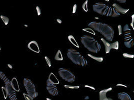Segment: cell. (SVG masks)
<instances>
[{
    "label": "cell",
    "instance_id": "31",
    "mask_svg": "<svg viewBox=\"0 0 134 100\" xmlns=\"http://www.w3.org/2000/svg\"><path fill=\"white\" fill-rule=\"evenodd\" d=\"M77 5L76 4H75L74 5V6L73 7V10H72V13L73 14H75L76 12V10H77Z\"/></svg>",
    "mask_w": 134,
    "mask_h": 100
},
{
    "label": "cell",
    "instance_id": "18",
    "mask_svg": "<svg viewBox=\"0 0 134 100\" xmlns=\"http://www.w3.org/2000/svg\"><path fill=\"white\" fill-rule=\"evenodd\" d=\"M54 59L57 61H62L63 60V57L60 50H58L57 52L54 57Z\"/></svg>",
    "mask_w": 134,
    "mask_h": 100
},
{
    "label": "cell",
    "instance_id": "3",
    "mask_svg": "<svg viewBox=\"0 0 134 100\" xmlns=\"http://www.w3.org/2000/svg\"><path fill=\"white\" fill-rule=\"evenodd\" d=\"M80 41L84 47L90 52L98 53L101 49V45L98 41L89 35H84L80 38Z\"/></svg>",
    "mask_w": 134,
    "mask_h": 100
},
{
    "label": "cell",
    "instance_id": "38",
    "mask_svg": "<svg viewBox=\"0 0 134 100\" xmlns=\"http://www.w3.org/2000/svg\"><path fill=\"white\" fill-rule=\"evenodd\" d=\"M0 51H1V48H0Z\"/></svg>",
    "mask_w": 134,
    "mask_h": 100
},
{
    "label": "cell",
    "instance_id": "17",
    "mask_svg": "<svg viewBox=\"0 0 134 100\" xmlns=\"http://www.w3.org/2000/svg\"><path fill=\"white\" fill-rule=\"evenodd\" d=\"M68 39L69 40V41L73 45H74V46H75L76 47L79 48V45L78 44V43L77 42L76 39L74 38V37H73V36L72 35H70L68 37Z\"/></svg>",
    "mask_w": 134,
    "mask_h": 100
},
{
    "label": "cell",
    "instance_id": "30",
    "mask_svg": "<svg viewBox=\"0 0 134 100\" xmlns=\"http://www.w3.org/2000/svg\"><path fill=\"white\" fill-rule=\"evenodd\" d=\"M36 8L38 16H40L41 14V10L40 8L39 7L37 6Z\"/></svg>",
    "mask_w": 134,
    "mask_h": 100
},
{
    "label": "cell",
    "instance_id": "5",
    "mask_svg": "<svg viewBox=\"0 0 134 100\" xmlns=\"http://www.w3.org/2000/svg\"><path fill=\"white\" fill-rule=\"evenodd\" d=\"M23 85L28 95L31 96L33 98H35L38 96V93L36 91L35 85L30 79L24 78Z\"/></svg>",
    "mask_w": 134,
    "mask_h": 100
},
{
    "label": "cell",
    "instance_id": "24",
    "mask_svg": "<svg viewBox=\"0 0 134 100\" xmlns=\"http://www.w3.org/2000/svg\"><path fill=\"white\" fill-rule=\"evenodd\" d=\"M64 87L66 89H79V86H71L69 85H64Z\"/></svg>",
    "mask_w": 134,
    "mask_h": 100
},
{
    "label": "cell",
    "instance_id": "15",
    "mask_svg": "<svg viewBox=\"0 0 134 100\" xmlns=\"http://www.w3.org/2000/svg\"><path fill=\"white\" fill-rule=\"evenodd\" d=\"M47 81H48L50 83H51V84L55 85H58L59 84V81L58 79L57 78L56 76L53 73H51L49 74Z\"/></svg>",
    "mask_w": 134,
    "mask_h": 100
},
{
    "label": "cell",
    "instance_id": "13",
    "mask_svg": "<svg viewBox=\"0 0 134 100\" xmlns=\"http://www.w3.org/2000/svg\"><path fill=\"white\" fill-rule=\"evenodd\" d=\"M112 7L116 10V11L120 14H125L129 11V9H125L122 8L116 3H114L113 4Z\"/></svg>",
    "mask_w": 134,
    "mask_h": 100
},
{
    "label": "cell",
    "instance_id": "6",
    "mask_svg": "<svg viewBox=\"0 0 134 100\" xmlns=\"http://www.w3.org/2000/svg\"><path fill=\"white\" fill-rule=\"evenodd\" d=\"M58 73L61 78L68 83H72L75 81V76L71 71L68 69L64 68H59Z\"/></svg>",
    "mask_w": 134,
    "mask_h": 100
},
{
    "label": "cell",
    "instance_id": "19",
    "mask_svg": "<svg viewBox=\"0 0 134 100\" xmlns=\"http://www.w3.org/2000/svg\"><path fill=\"white\" fill-rule=\"evenodd\" d=\"M0 79H1L3 81H4L5 85L10 82L6 75L3 72H1V71H0Z\"/></svg>",
    "mask_w": 134,
    "mask_h": 100
},
{
    "label": "cell",
    "instance_id": "21",
    "mask_svg": "<svg viewBox=\"0 0 134 100\" xmlns=\"http://www.w3.org/2000/svg\"><path fill=\"white\" fill-rule=\"evenodd\" d=\"M0 18L1 20L3 21V23H4V24L5 25H7L9 24V18L5 16H4V15H1L0 16Z\"/></svg>",
    "mask_w": 134,
    "mask_h": 100
},
{
    "label": "cell",
    "instance_id": "8",
    "mask_svg": "<svg viewBox=\"0 0 134 100\" xmlns=\"http://www.w3.org/2000/svg\"><path fill=\"white\" fill-rule=\"evenodd\" d=\"M100 40L104 44L105 54L109 53L111 49L118 50L119 48V43L118 41H116L113 43H110L106 41L104 38H101Z\"/></svg>",
    "mask_w": 134,
    "mask_h": 100
},
{
    "label": "cell",
    "instance_id": "22",
    "mask_svg": "<svg viewBox=\"0 0 134 100\" xmlns=\"http://www.w3.org/2000/svg\"><path fill=\"white\" fill-rule=\"evenodd\" d=\"M82 31L86 32H87L88 33H91V34H92L93 35H96L95 32L92 29L89 28V27L88 28H85V29H83Z\"/></svg>",
    "mask_w": 134,
    "mask_h": 100
},
{
    "label": "cell",
    "instance_id": "25",
    "mask_svg": "<svg viewBox=\"0 0 134 100\" xmlns=\"http://www.w3.org/2000/svg\"><path fill=\"white\" fill-rule=\"evenodd\" d=\"M45 58V60L46 61V62L47 63V64L48 65V67H51V66H52V63H51V60L48 57L45 56L44 57Z\"/></svg>",
    "mask_w": 134,
    "mask_h": 100
},
{
    "label": "cell",
    "instance_id": "32",
    "mask_svg": "<svg viewBox=\"0 0 134 100\" xmlns=\"http://www.w3.org/2000/svg\"><path fill=\"white\" fill-rule=\"evenodd\" d=\"M134 15H132V23H131V26H132V27L133 28V29H134V26H133V24H134Z\"/></svg>",
    "mask_w": 134,
    "mask_h": 100
},
{
    "label": "cell",
    "instance_id": "34",
    "mask_svg": "<svg viewBox=\"0 0 134 100\" xmlns=\"http://www.w3.org/2000/svg\"><path fill=\"white\" fill-rule=\"evenodd\" d=\"M85 87L86 88H91V89H93V90H95V88H94L93 87H92V86H88V85H85Z\"/></svg>",
    "mask_w": 134,
    "mask_h": 100
},
{
    "label": "cell",
    "instance_id": "35",
    "mask_svg": "<svg viewBox=\"0 0 134 100\" xmlns=\"http://www.w3.org/2000/svg\"><path fill=\"white\" fill-rule=\"evenodd\" d=\"M116 86H123V87H127L126 85H122V84H117V85H116Z\"/></svg>",
    "mask_w": 134,
    "mask_h": 100
},
{
    "label": "cell",
    "instance_id": "7",
    "mask_svg": "<svg viewBox=\"0 0 134 100\" xmlns=\"http://www.w3.org/2000/svg\"><path fill=\"white\" fill-rule=\"evenodd\" d=\"M2 89L5 99L9 97L10 100H19L16 96V92L13 89L10 85V82L5 84V87H2Z\"/></svg>",
    "mask_w": 134,
    "mask_h": 100
},
{
    "label": "cell",
    "instance_id": "9",
    "mask_svg": "<svg viewBox=\"0 0 134 100\" xmlns=\"http://www.w3.org/2000/svg\"><path fill=\"white\" fill-rule=\"evenodd\" d=\"M46 89L49 94L52 96H56L59 93V91L56 85L51 84L47 80L46 81Z\"/></svg>",
    "mask_w": 134,
    "mask_h": 100
},
{
    "label": "cell",
    "instance_id": "16",
    "mask_svg": "<svg viewBox=\"0 0 134 100\" xmlns=\"http://www.w3.org/2000/svg\"><path fill=\"white\" fill-rule=\"evenodd\" d=\"M118 99L120 100H132L131 97L126 92H120L118 94Z\"/></svg>",
    "mask_w": 134,
    "mask_h": 100
},
{
    "label": "cell",
    "instance_id": "14",
    "mask_svg": "<svg viewBox=\"0 0 134 100\" xmlns=\"http://www.w3.org/2000/svg\"><path fill=\"white\" fill-rule=\"evenodd\" d=\"M10 85L13 89L15 92H19L20 91V89L19 87L18 81L15 77H14L13 78H12V80L10 81Z\"/></svg>",
    "mask_w": 134,
    "mask_h": 100
},
{
    "label": "cell",
    "instance_id": "10",
    "mask_svg": "<svg viewBox=\"0 0 134 100\" xmlns=\"http://www.w3.org/2000/svg\"><path fill=\"white\" fill-rule=\"evenodd\" d=\"M130 33L131 32H129L125 34V36L126 35V37L124 39V45L128 48H132L134 46L133 39L131 36Z\"/></svg>",
    "mask_w": 134,
    "mask_h": 100
},
{
    "label": "cell",
    "instance_id": "11",
    "mask_svg": "<svg viewBox=\"0 0 134 100\" xmlns=\"http://www.w3.org/2000/svg\"><path fill=\"white\" fill-rule=\"evenodd\" d=\"M28 48L36 53H39L40 52L39 45L36 41H32L29 42L28 44Z\"/></svg>",
    "mask_w": 134,
    "mask_h": 100
},
{
    "label": "cell",
    "instance_id": "27",
    "mask_svg": "<svg viewBox=\"0 0 134 100\" xmlns=\"http://www.w3.org/2000/svg\"><path fill=\"white\" fill-rule=\"evenodd\" d=\"M23 96L24 97L25 100H34V98H33L31 96L27 94H23Z\"/></svg>",
    "mask_w": 134,
    "mask_h": 100
},
{
    "label": "cell",
    "instance_id": "36",
    "mask_svg": "<svg viewBox=\"0 0 134 100\" xmlns=\"http://www.w3.org/2000/svg\"><path fill=\"white\" fill-rule=\"evenodd\" d=\"M57 21L59 23V24H61V22H62V21L60 19H57Z\"/></svg>",
    "mask_w": 134,
    "mask_h": 100
},
{
    "label": "cell",
    "instance_id": "33",
    "mask_svg": "<svg viewBox=\"0 0 134 100\" xmlns=\"http://www.w3.org/2000/svg\"><path fill=\"white\" fill-rule=\"evenodd\" d=\"M117 2L121 3H126V0H117Z\"/></svg>",
    "mask_w": 134,
    "mask_h": 100
},
{
    "label": "cell",
    "instance_id": "28",
    "mask_svg": "<svg viewBox=\"0 0 134 100\" xmlns=\"http://www.w3.org/2000/svg\"><path fill=\"white\" fill-rule=\"evenodd\" d=\"M122 56L124 57L125 58H134V56L132 54H129L128 53H123L122 54Z\"/></svg>",
    "mask_w": 134,
    "mask_h": 100
},
{
    "label": "cell",
    "instance_id": "23",
    "mask_svg": "<svg viewBox=\"0 0 134 100\" xmlns=\"http://www.w3.org/2000/svg\"><path fill=\"white\" fill-rule=\"evenodd\" d=\"M82 9L86 12H88V1L86 0L85 2H84V3L83 4L82 6Z\"/></svg>",
    "mask_w": 134,
    "mask_h": 100
},
{
    "label": "cell",
    "instance_id": "29",
    "mask_svg": "<svg viewBox=\"0 0 134 100\" xmlns=\"http://www.w3.org/2000/svg\"><path fill=\"white\" fill-rule=\"evenodd\" d=\"M118 32H119V35H121L122 33V26L121 25H118Z\"/></svg>",
    "mask_w": 134,
    "mask_h": 100
},
{
    "label": "cell",
    "instance_id": "4",
    "mask_svg": "<svg viewBox=\"0 0 134 100\" xmlns=\"http://www.w3.org/2000/svg\"><path fill=\"white\" fill-rule=\"evenodd\" d=\"M67 56L69 59L74 64L84 67L87 65L88 63L87 60L79 52L74 49L70 48L67 51Z\"/></svg>",
    "mask_w": 134,
    "mask_h": 100
},
{
    "label": "cell",
    "instance_id": "37",
    "mask_svg": "<svg viewBox=\"0 0 134 100\" xmlns=\"http://www.w3.org/2000/svg\"><path fill=\"white\" fill-rule=\"evenodd\" d=\"M46 100H51V99H49L48 98H46Z\"/></svg>",
    "mask_w": 134,
    "mask_h": 100
},
{
    "label": "cell",
    "instance_id": "12",
    "mask_svg": "<svg viewBox=\"0 0 134 100\" xmlns=\"http://www.w3.org/2000/svg\"><path fill=\"white\" fill-rule=\"evenodd\" d=\"M112 88L104 89L99 92V100H113L110 98L107 97V93L112 90Z\"/></svg>",
    "mask_w": 134,
    "mask_h": 100
},
{
    "label": "cell",
    "instance_id": "1",
    "mask_svg": "<svg viewBox=\"0 0 134 100\" xmlns=\"http://www.w3.org/2000/svg\"><path fill=\"white\" fill-rule=\"evenodd\" d=\"M88 26L94 31L98 32L102 35L108 41H112L114 37V30L112 27L105 23L98 22H90Z\"/></svg>",
    "mask_w": 134,
    "mask_h": 100
},
{
    "label": "cell",
    "instance_id": "20",
    "mask_svg": "<svg viewBox=\"0 0 134 100\" xmlns=\"http://www.w3.org/2000/svg\"><path fill=\"white\" fill-rule=\"evenodd\" d=\"M87 55H88V56L90 57L91 58L96 60V61H97L98 62H102L104 61V59H103V57H98L94 56L92 55L91 54H87Z\"/></svg>",
    "mask_w": 134,
    "mask_h": 100
},
{
    "label": "cell",
    "instance_id": "2",
    "mask_svg": "<svg viewBox=\"0 0 134 100\" xmlns=\"http://www.w3.org/2000/svg\"><path fill=\"white\" fill-rule=\"evenodd\" d=\"M92 9L94 12L107 17L116 18L121 15L113 7L103 2L95 3L92 6Z\"/></svg>",
    "mask_w": 134,
    "mask_h": 100
},
{
    "label": "cell",
    "instance_id": "26",
    "mask_svg": "<svg viewBox=\"0 0 134 100\" xmlns=\"http://www.w3.org/2000/svg\"><path fill=\"white\" fill-rule=\"evenodd\" d=\"M123 31L125 33H128V32H131V29L129 28V26L128 24H126L125 25V26L123 28Z\"/></svg>",
    "mask_w": 134,
    "mask_h": 100
}]
</instances>
